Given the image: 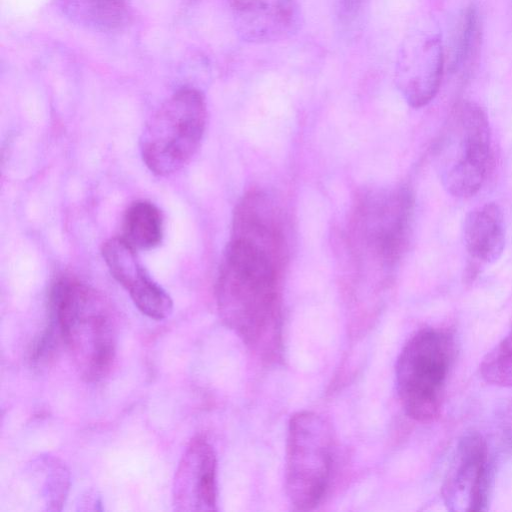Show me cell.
<instances>
[{
	"label": "cell",
	"mask_w": 512,
	"mask_h": 512,
	"mask_svg": "<svg viewBox=\"0 0 512 512\" xmlns=\"http://www.w3.org/2000/svg\"><path fill=\"white\" fill-rule=\"evenodd\" d=\"M463 241L471 260L486 264L497 261L506 241L501 208L488 202L469 211L464 219Z\"/></svg>",
	"instance_id": "obj_14"
},
{
	"label": "cell",
	"mask_w": 512,
	"mask_h": 512,
	"mask_svg": "<svg viewBox=\"0 0 512 512\" xmlns=\"http://www.w3.org/2000/svg\"><path fill=\"white\" fill-rule=\"evenodd\" d=\"M243 37L252 42L285 38L296 30L299 8L295 0H230Z\"/></svg>",
	"instance_id": "obj_13"
},
{
	"label": "cell",
	"mask_w": 512,
	"mask_h": 512,
	"mask_svg": "<svg viewBox=\"0 0 512 512\" xmlns=\"http://www.w3.org/2000/svg\"><path fill=\"white\" fill-rule=\"evenodd\" d=\"M491 158V130L484 110L472 101L452 109L437 146V166L444 189L466 198L482 187Z\"/></svg>",
	"instance_id": "obj_6"
},
{
	"label": "cell",
	"mask_w": 512,
	"mask_h": 512,
	"mask_svg": "<svg viewBox=\"0 0 512 512\" xmlns=\"http://www.w3.org/2000/svg\"><path fill=\"white\" fill-rule=\"evenodd\" d=\"M206 122L207 108L201 92L184 88L174 93L142 132L140 150L148 169L158 176L182 169L198 150Z\"/></svg>",
	"instance_id": "obj_5"
},
{
	"label": "cell",
	"mask_w": 512,
	"mask_h": 512,
	"mask_svg": "<svg viewBox=\"0 0 512 512\" xmlns=\"http://www.w3.org/2000/svg\"><path fill=\"white\" fill-rule=\"evenodd\" d=\"M413 195L406 186L374 188L357 199L350 241L364 268L387 275L406 250L413 214Z\"/></svg>",
	"instance_id": "obj_3"
},
{
	"label": "cell",
	"mask_w": 512,
	"mask_h": 512,
	"mask_svg": "<svg viewBox=\"0 0 512 512\" xmlns=\"http://www.w3.org/2000/svg\"><path fill=\"white\" fill-rule=\"evenodd\" d=\"M63 13L73 22L95 30L118 28L126 19L123 0H57Z\"/></svg>",
	"instance_id": "obj_16"
},
{
	"label": "cell",
	"mask_w": 512,
	"mask_h": 512,
	"mask_svg": "<svg viewBox=\"0 0 512 512\" xmlns=\"http://www.w3.org/2000/svg\"><path fill=\"white\" fill-rule=\"evenodd\" d=\"M50 320L56 323L81 377L103 379L116 354V317L102 293L76 278L65 276L52 285Z\"/></svg>",
	"instance_id": "obj_2"
},
{
	"label": "cell",
	"mask_w": 512,
	"mask_h": 512,
	"mask_svg": "<svg viewBox=\"0 0 512 512\" xmlns=\"http://www.w3.org/2000/svg\"><path fill=\"white\" fill-rule=\"evenodd\" d=\"M454 358L455 342L447 330L425 327L407 340L397 358L395 383L408 417L430 422L440 415Z\"/></svg>",
	"instance_id": "obj_4"
},
{
	"label": "cell",
	"mask_w": 512,
	"mask_h": 512,
	"mask_svg": "<svg viewBox=\"0 0 512 512\" xmlns=\"http://www.w3.org/2000/svg\"><path fill=\"white\" fill-rule=\"evenodd\" d=\"M444 59L436 38L412 40L399 56L396 81L407 103L415 108L428 104L437 94Z\"/></svg>",
	"instance_id": "obj_12"
},
{
	"label": "cell",
	"mask_w": 512,
	"mask_h": 512,
	"mask_svg": "<svg viewBox=\"0 0 512 512\" xmlns=\"http://www.w3.org/2000/svg\"><path fill=\"white\" fill-rule=\"evenodd\" d=\"M231 239L245 242L286 265L288 241L284 217L264 192L250 191L236 205Z\"/></svg>",
	"instance_id": "obj_11"
},
{
	"label": "cell",
	"mask_w": 512,
	"mask_h": 512,
	"mask_svg": "<svg viewBox=\"0 0 512 512\" xmlns=\"http://www.w3.org/2000/svg\"><path fill=\"white\" fill-rule=\"evenodd\" d=\"M136 250L158 246L163 238V218L153 203L138 200L130 204L123 218V237Z\"/></svg>",
	"instance_id": "obj_15"
},
{
	"label": "cell",
	"mask_w": 512,
	"mask_h": 512,
	"mask_svg": "<svg viewBox=\"0 0 512 512\" xmlns=\"http://www.w3.org/2000/svg\"><path fill=\"white\" fill-rule=\"evenodd\" d=\"M362 0H341V6L346 14L354 13Z\"/></svg>",
	"instance_id": "obj_19"
},
{
	"label": "cell",
	"mask_w": 512,
	"mask_h": 512,
	"mask_svg": "<svg viewBox=\"0 0 512 512\" xmlns=\"http://www.w3.org/2000/svg\"><path fill=\"white\" fill-rule=\"evenodd\" d=\"M285 264L247 243L230 239L216 282L222 321L264 355L279 345Z\"/></svg>",
	"instance_id": "obj_1"
},
{
	"label": "cell",
	"mask_w": 512,
	"mask_h": 512,
	"mask_svg": "<svg viewBox=\"0 0 512 512\" xmlns=\"http://www.w3.org/2000/svg\"><path fill=\"white\" fill-rule=\"evenodd\" d=\"M136 251L122 237L111 238L102 246V256L111 275L128 291L135 306L151 319L164 320L173 311V301L150 276Z\"/></svg>",
	"instance_id": "obj_9"
},
{
	"label": "cell",
	"mask_w": 512,
	"mask_h": 512,
	"mask_svg": "<svg viewBox=\"0 0 512 512\" xmlns=\"http://www.w3.org/2000/svg\"><path fill=\"white\" fill-rule=\"evenodd\" d=\"M479 370L487 383L512 388V329L486 353Z\"/></svg>",
	"instance_id": "obj_17"
},
{
	"label": "cell",
	"mask_w": 512,
	"mask_h": 512,
	"mask_svg": "<svg viewBox=\"0 0 512 512\" xmlns=\"http://www.w3.org/2000/svg\"><path fill=\"white\" fill-rule=\"evenodd\" d=\"M480 24L475 9L470 8L463 16L456 40L452 68H469L477 55L480 44Z\"/></svg>",
	"instance_id": "obj_18"
},
{
	"label": "cell",
	"mask_w": 512,
	"mask_h": 512,
	"mask_svg": "<svg viewBox=\"0 0 512 512\" xmlns=\"http://www.w3.org/2000/svg\"><path fill=\"white\" fill-rule=\"evenodd\" d=\"M491 467L486 440L478 432L464 434L456 446L441 494L450 511L487 509Z\"/></svg>",
	"instance_id": "obj_8"
},
{
	"label": "cell",
	"mask_w": 512,
	"mask_h": 512,
	"mask_svg": "<svg viewBox=\"0 0 512 512\" xmlns=\"http://www.w3.org/2000/svg\"><path fill=\"white\" fill-rule=\"evenodd\" d=\"M177 511L217 510V457L203 435L193 437L178 464L173 480Z\"/></svg>",
	"instance_id": "obj_10"
},
{
	"label": "cell",
	"mask_w": 512,
	"mask_h": 512,
	"mask_svg": "<svg viewBox=\"0 0 512 512\" xmlns=\"http://www.w3.org/2000/svg\"><path fill=\"white\" fill-rule=\"evenodd\" d=\"M285 490L296 510L314 509L326 494L333 462L329 425L317 413L291 415L286 442Z\"/></svg>",
	"instance_id": "obj_7"
}]
</instances>
